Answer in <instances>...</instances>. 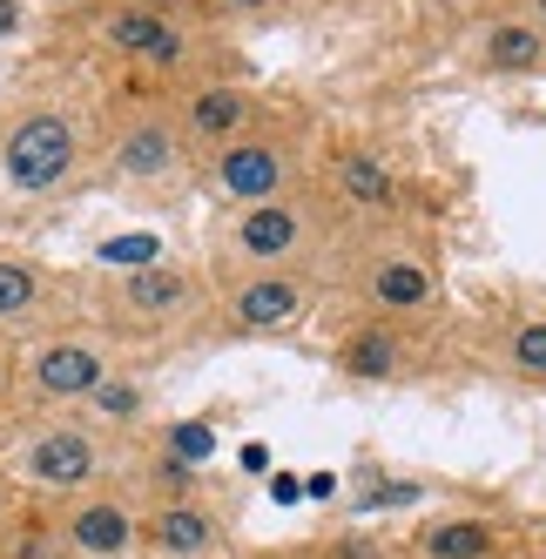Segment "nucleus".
Instances as JSON below:
<instances>
[{"label":"nucleus","mask_w":546,"mask_h":559,"mask_svg":"<svg viewBox=\"0 0 546 559\" xmlns=\"http://www.w3.org/2000/svg\"><path fill=\"white\" fill-rule=\"evenodd\" d=\"M102 182L115 189L197 182V142L182 129L169 82H129L102 102Z\"/></svg>","instance_id":"6"},{"label":"nucleus","mask_w":546,"mask_h":559,"mask_svg":"<svg viewBox=\"0 0 546 559\" xmlns=\"http://www.w3.org/2000/svg\"><path fill=\"white\" fill-rule=\"evenodd\" d=\"M344 243V223L324 210L318 189H290L250 210H223L210 236V270H310L324 276Z\"/></svg>","instance_id":"5"},{"label":"nucleus","mask_w":546,"mask_h":559,"mask_svg":"<svg viewBox=\"0 0 546 559\" xmlns=\"http://www.w3.org/2000/svg\"><path fill=\"white\" fill-rule=\"evenodd\" d=\"M197 8L229 34V27H263V21H284L290 0H197Z\"/></svg>","instance_id":"21"},{"label":"nucleus","mask_w":546,"mask_h":559,"mask_svg":"<svg viewBox=\"0 0 546 559\" xmlns=\"http://www.w3.org/2000/svg\"><path fill=\"white\" fill-rule=\"evenodd\" d=\"M129 365V350L102 337L88 317H68V324L41 331L21 344V365H14V418H55V412H82L88 397Z\"/></svg>","instance_id":"9"},{"label":"nucleus","mask_w":546,"mask_h":559,"mask_svg":"<svg viewBox=\"0 0 546 559\" xmlns=\"http://www.w3.org/2000/svg\"><path fill=\"white\" fill-rule=\"evenodd\" d=\"M439 324H392V317H344L337 337H331V371L344 384H371V391H392V384H418L432 371V344Z\"/></svg>","instance_id":"12"},{"label":"nucleus","mask_w":546,"mask_h":559,"mask_svg":"<svg viewBox=\"0 0 546 559\" xmlns=\"http://www.w3.org/2000/svg\"><path fill=\"white\" fill-rule=\"evenodd\" d=\"M229 552H237V526L210 486L142 506V559H229Z\"/></svg>","instance_id":"14"},{"label":"nucleus","mask_w":546,"mask_h":559,"mask_svg":"<svg viewBox=\"0 0 546 559\" xmlns=\"http://www.w3.org/2000/svg\"><path fill=\"white\" fill-rule=\"evenodd\" d=\"M526 539V526L499 506H439L412 519L405 533V559H513V546Z\"/></svg>","instance_id":"16"},{"label":"nucleus","mask_w":546,"mask_h":559,"mask_svg":"<svg viewBox=\"0 0 546 559\" xmlns=\"http://www.w3.org/2000/svg\"><path fill=\"white\" fill-rule=\"evenodd\" d=\"M82 412H88L95 425H108L115 438H129V431H142V425H149V378L122 365V371H115V378H108V384H102V391L88 397Z\"/></svg>","instance_id":"20"},{"label":"nucleus","mask_w":546,"mask_h":559,"mask_svg":"<svg viewBox=\"0 0 546 559\" xmlns=\"http://www.w3.org/2000/svg\"><path fill=\"white\" fill-rule=\"evenodd\" d=\"M82 27L95 55L129 68L135 82H189L223 61V27L197 0H82Z\"/></svg>","instance_id":"3"},{"label":"nucleus","mask_w":546,"mask_h":559,"mask_svg":"<svg viewBox=\"0 0 546 559\" xmlns=\"http://www.w3.org/2000/svg\"><path fill=\"white\" fill-rule=\"evenodd\" d=\"M310 169H318V129L297 108H277L250 135L197 155V182L223 210H250V203H270V195H290L310 182Z\"/></svg>","instance_id":"8"},{"label":"nucleus","mask_w":546,"mask_h":559,"mask_svg":"<svg viewBox=\"0 0 546 559\" xmlns=\"http://www.w3.org/2000/svg\"><path fill=\"white\" fill-rule=\"evenodd\" d=\"M115 459H122V438L108 425H95L88 412H55V418H27L8 445V478L21 499H41V506H68L95 486H115Z\"/></svg>","instance_id":"7"},{"label":"nucleus","mask_w":546,"mask_h":559,"mask_svg":"<svg viewBox=\"0 0 546 559\" xmlns=\"http://www.w3.org/2000/svg\"><path fill=\"white\" fill-rule=\"evenodd\" d=\"M465 68L486 74V82H539L546 74V27L520 0H506V8H492L465 27Z\"/></svg>","instance_id":"18"},{"label":"nucleus","mask_w":546,"mask_h":559,"mask_svg":"<svg viewBox=\"0 0 546 559\" xmlns=\"http://www.w3.org/2000/svg\"><path fill=\"white\" fill-rule=\"evenodd\" d=\"M34 27V0H0V41H21Z\"/></svg>","instance_id":"22"},{"label":"nucleus","mask_w":546,"mask_h":559,"mask_svg":"<svg viewBox=\"0 0 546 559\" xmlns=\"http://www.w3.org/2000/svg\"><path fill=\"white\" fill-rule=\"evenodd\" d=\"M0 182L21 203H61L102 182V102L61 74L14 82L0 102Z\"/></svg>","instance_id":"1"},{"label":"nucleus","mask_w":546,"mask_h":559,"mask_svg":"<svg viewBox=\"0 0 546 559\" xmlns=\"http://www.w3.org/2000/svg\"><path fill=\"white\" fill-rule=\"evenodd\" d=\"M68 559H142V499L135 486H95L68 506H48L41 526Z\"/></svg>","instance_id":"13"},{"label":"nucleus","mask_w":546,"mask_h":559,"mask_svg":"<svg viewBox=\"0 0 546 559\" xmlns=\"http://www.w3.org/2000/svg\"><path fill=\"white\" fill-rule=\"evenodd\" d=\"M513 559H546V539H520V546H513Z\"/></svg>","instance_id":"26"},{"label":"nucleus","mask_w":546,"mask_h":559,"mask_svg":"<svg viewBox=\"0 0 546 559\" xmlns=\"http://www.w3.org/2000/svg\"><path fill=\"white\" fill-rule=\"evenodd\" d=\"M479 365L506 384H526V391H546V304H513L486 317L479 331Z\"/></svg>","instance_id":"19"},{"label":"nucleus","mask_w":546,"mask_h":559,"mask_svg":"<svg viewBox=\"0 0 546 559\" xmlns=\"http://www.w3.org/2000/svg\"><path fill=\"white\" fill-rule=\"evenodd\" d=\"M68 317H74L68 276H61L48 257L0 243V337H8V344H27V337L68 324Z\"/></svg>","instance_id":"15"},{"label":"nucleus","mask_w":546,"mask_h":559,"mask_svg":"<svg viewBox=\"0 0 546 559\" xmlns=\"http://www.w3.org/2000/svg\"><path fill=\"white\" fill-rule=\"evenodd\" d=\"M88 324L122 350H169L203 344L210 324V263L155 257L142 270H108L88 290Z\"/></svg>","instance_id":"4"},{"label":"nucleus","mask_w":546,"mask_h":559,"mask_svg":"<svg viewBox=\"0 0 546 559\" xmlns=\"http://www.w3.org/2000/svg\"><path fill=\"white\" fill-rule=\"evenodd\" d=\"M14 365H21V344L0 337V405H14Z\"/></svg>","instance_id":"24"},{"label":"nucleus","mask_w":546,"mask_h":559,"mask_svg":"<svg viewBox=\"0 0 546 559\" xmlns=\"http://www.w3.org/2000/svg\"><path fill=\"white\" fill-rule=\"evenodd\" d=\"M392 559H405V552H392Z\"/></svg>","instance_id":"29"},{"label":"nucleus","mask_w":546,"mask_h":559,"mask_svg":"<svg viewBox=\"0 0 546 559\" xmlns=\"http://www.w3.org/2000/svg\"><path fill=\"white\" fill-rule=\"evenodd\" d=\"M310 189L324 195V210L344 223V236L405 223V176H399L392 155L371 148V142H331V148H318Z\"/></svg>","instance_id":"11"},{"label":"nucleus","mask_w":546,"mask_h":559,"mask_svg":"<svg viewBox=\"0 0 546 559\" xmlns=\"http://www.w3.org/2000/svg\"><path fill=\"white\" fill-rule=\"evenodd\" d=\"M324 304V276L310 270H210L203 344H270L297 337Z\"/></svg>","instance_id":"10"},{"label":"nucleus","mask_w":546,"mask_h":559,"mask_svg":"<svg viewBox=\"0 0 546 559\" xmlns=\"http://www.w3.org/2000/svg\"><path fill=\"white\" fill-rule=\"evenodd\" d=\"M8 539H14V533H0V559H14V546H8Z\"/></svg>","instance_id":"28"},{"label":"nucleus","mask_w":546,"mask_h":559,"mask_svg":"<svg viewBox=\"0 0 546 559\" xmlns=\"http://www.w3.org/2000/svg\"><path fill=\"white\" fill-rule=\"evenodd\" d=\"M520 8H526V14H533L539 27H546V0H520Z\"/></svg>","instance_id":"27"},{"label":"nucleus","mask_w":546,"mask_h":559,"mask_svg":"<svg viewBox=\"0 0 546 559\" xmlns=\"http://www.w3.org/2000/svg\"><path fill=\"white\" fill-rule=\"evenodd\" d=\"M169 95L182 108V129H189V142H197V155L237 142V135H250L257 122L277 115V102H270L263 88L237 82V74H223V68L216 74H189V82H169Z\"/></svg>","instance_id":"17"},{"label":"nucleus","mask_w":546,"mask_h":559,"mask_svg":"<svg viewBox=\"0 0 546 559\" xmlns=\"http://www.w3.org/2000/svg\"><path fill=\"white\" fill-rule=\"evenodd\" d=\"M229 559H324L318 539H304V546H250V552H229Z\"/></svg>","instance_id":"23"},{"label":"nucleus","mask_w":546,"mask_h":559,"mask_svg":"<svg viewBox=\"0 0 546 559\" xmlns=\"http://www.w3.org/2000/svg\"><path fill=\"white\" fill-rule=\"evenodd\" d=\"M14 431H21V418H14V405H0V459H8V445H14Z\"/></svg>","instance_id":"25"},{"label":"nucleus","mask_w":546,"mask_h":559,"mask_svg":"<svg viewBox=\"0 0 546 559\" xmlns=\"http://www.w3.org/2000/svg\"><path fill=\"white\" fill-rule=\"evenodd\" d=\"M324 290L351 304V317H392V324H439L446 317V263L439 243L412 223L344 236Z\"/></svg>","instance_id":"2"}]
</instances>
